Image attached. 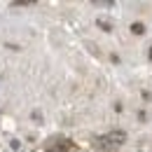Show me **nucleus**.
Returning a JSON list of instances; mask_svg holds the SVG:
<instances>
[{
	"mask_svg": "<svg viewBox=\"0 0 152 152\" xmlns=\"http://www.w3.org/2000/svg\"><path fill=\"white\" fill-rule=\"evenodd\" d=\"M131 31L136 33V35H140V33H143V23H133V26H131Z\"/></svg>",
	"mask_w": 152,
	"mask_h": 152,
	"instance_id": "f03ea898",
	"label": "nucleus"
},
{
	"mask_svg": "<svg viewBox=\"0 0 152 152\" xmlns=\"http://www.w3.org/2000/svg\"><path fill=\"white\" fill-rule=\"evenodd\" d=\"M124 140H126V133L124 131H108L105 136L96 138V143H98L101 150H117Z\"/></svg>",
	"mask_w": 152,
	"mask_h": 152,
	"instance_id": "f257e3e1",
	"label": "nucleus"
}]
</instances>
